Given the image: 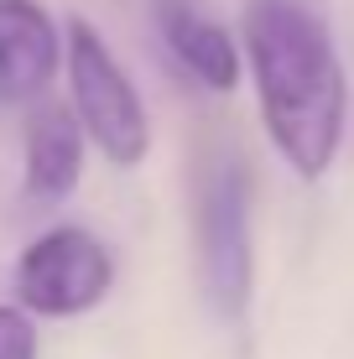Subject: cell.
I'll return each mask as SVG.
<instances>
[{"label":"cell","mask_w":354,"mask_h":359,"mask_svg":"<svg viewBox=\"0 0 354 359\" xmlns=\"http://www.w3.org/2000/svg\"><path fill=\"white\" fill-rule=\"evenodd\" d=\"M245 57L276 156L302 182H318L349 126V73L328 21L308 0H250Z\"/></svg>","instance_id":"cell-1"},{"label":"cell","mask_w":354,"mask_h":359,"mask_svg":"<svg viewBox=\"0 0 354 359\" xmlns=\"http://www.w3.org/2000/svg\"><path fill=\"white\" fill-rule=\"evenodd\" d=\"M193 245H198V287L219 323H240L255 287L250 245V167L235 151H214L198 172L193 203Z\"/></svg>","instance_id":"cell-2"},{"label":"cell","mask_w":354,"mask_h":359,"mask_svg":"<svg viewBox=\"0 0 354 359\" xmlns=\"http://www.w3.org/2000/svg\"><path fill=\"white\" fill-rule=\"evenodd\" d=\"M68 94H73V109H79L89 141L104 151L109 167L130 172L146 162V151H151L146 104L136 83H130V73L115 63L109 42L83 16L68 21Z\"/></svg>","instance_id":"cell-3"},{"label":"cell","mask_w":354,"mask_h":359,"mask_svg":"<svg viewBox=\"0 0 354 359\" xmlns=\"http://www.w3.org/2000/svg\"><path fill=\"white\" fill-rule=\"evenodd\" d=\"M115 287V255L83 224H57L21 250L16 302L36 318H79L100 307Z\"/></svg>","instance_id":"cell-4"},{"label":"cell","mask_w":354,"mask_h":359,"mask_svg":"<svg viewBox=\"0 0 354 359\" xmlns=\"http://www.w3.org/2000/svg\"><path fill=\"white\" fill-rule=\"evenodd\" d=\"M83 120L79 109L42 104L27 120V156H21V198L32 208H57L83 177Z\"/></svg>","instance_id":"cell-5"},{"label":"cell","mask_w":354,"mask_h":359,"mask_svg":"<svg viewBox=\"0 0 354 359\" xmlns=\"http://www.w3.org/2000/svg\"><path fill=\"white\" fill-rule=\"evenodd\" d=\"M57 57H68V42L57 36L53 16L36 0H0V99H36L53 83Z\"/></svg>","instance_id":"cell-6"},{"label":"cell","mask_w":354,"mask_h":359,"mask_svg":"<svg viewBox=\"0 0 354 359\" xmlns=\"http://www.w3.org/2000/svg\"><path fill=\"white\" fill-rule=\"evenodd\" d=\"M162 36H167V53L182 63V73L198 79L203 89L229 94L240 83V47L219 21L198 16V11H188V6H172L167 21H162Z\"/></svg>","instance_id":"cell-7"},{"label":"cell","mask_w":354,"mask_h":359,"mask_svg":"<svg viewBox=\"0 0 354 359\" xmlns=\"http://www.w3.org/2000/svg\"><path fill=\"white\" fill-rule=\"evenodd\" d=\"M0 359H36V328L21 302H0Z\"/></svg>","instance_id":"cell-8"}]
</instances>
